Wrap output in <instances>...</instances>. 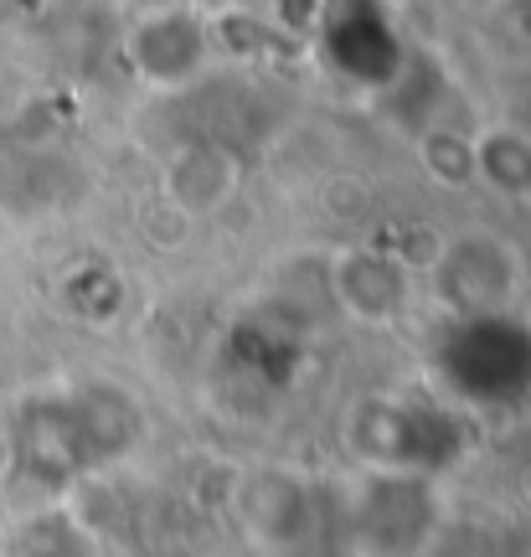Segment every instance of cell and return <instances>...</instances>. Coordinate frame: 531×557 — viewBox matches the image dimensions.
<instances>
[{
  "label": "cell",
  "mask_w": 531,
  "mask_h": 557,
  "mask_svg": "<svg viewBox=\"0 0 531 557\" xmlns=\"http://www.w3.org/2000/svg\"><path fill=\"white\" fill-rule=\"evenodd\" d=\"M470 160L474 176L491 181L501 197L531 201V135H521L516 124H485L480 135H470Z\"/></svg>",
  "instance_id": "7a4b0ae2"
},
{
  "label": "cell",
  "mask_w": 531,
  "mask_h": 557,
  "mask_svg": "<svg viewBox=\"0 0 531 557\" xmlns=\"http://www.w3.org/2000/svg\"><path fill=\"white\" fill-rule=\"evenodd\" d=\"M207 26H201L197 11L186 5H165V11H150V16L135 26L129 37V62L139 67V78L156 83V88H181L192 83L207 67Z\"/></svg>",
  "instance_id": "6da1fadb"
}]
</instances>
